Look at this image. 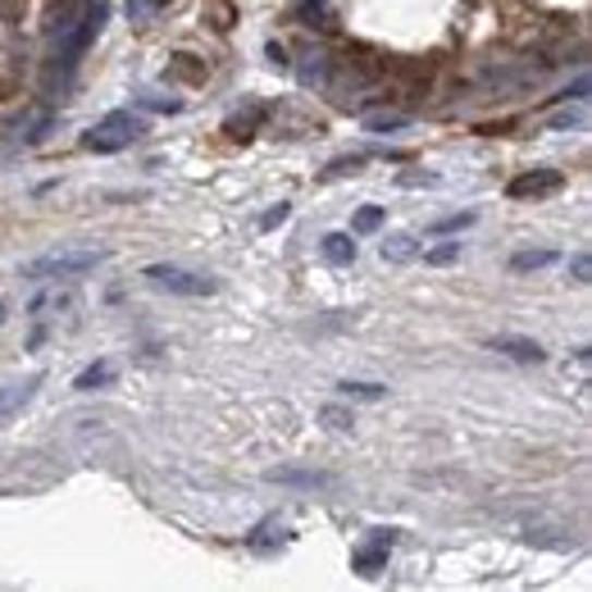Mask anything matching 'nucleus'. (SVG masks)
I'll return each mask as SVG.
<instances>
[{
    "label": "nucleus",
    "mask_w": 592,
    "mask_h": 592,
    "mask_svg": "<svg viewBox=\"0 0 592 592\" xmlns=\"http://www.w3.org/2000/svg\"><path fill=\"white\" fill-rule=\"evenodd\" d=\"M288 215H292V205H278V210H269V215L261 219V228H278V223L288 219Z\"/></svg>",
    "instance_id": "obj_20"
},
{
    "label": "nucleus",
    "mask_w": 592,
    "mask_h": 592,
    "mask_svg": "<svg viewBox=\"0 0 592 592\" xmlns=\"http://www.w3.org/2000/svg\"><path fill=\"white\" fill-rule=\"evenodd\" d=\"M0 319H5V305H0Z\"/></svg>",
    "instance_id": "obj_24"
},
{
    "label": "nucleus",
    "mask_w": 592,
    "mask_h": 592,
    "mask_svg": "<svg viewBox=\"0 0 592 592\" xmlns=\"http://www.w3.org/2000/svg\"><path fill=\"white\" fill-rule=\"evenodd\" d=\"M579 123V110H560L556 119H552V128H575Z\"/></svg>",
    "instance_id": "obj_21"
},
{
    "label": "nucleus",
    "mask_w": 592,
    "mask_h": 592,
    "mask_svg": "<svg viewBox=\"0 0 592 592\" xmlns=\"http://www.w3.org/2000/svg\"><path fill=\"white\" fill-rule=\"evenodd\" d=\"M474 223V215L466 210V215H447L443 223H437V233H460V228H470Z\"/></svg>",
    "instance_id": "obj_18"
},
{
    "label": "nucleus",
    "mask_w": 592,
    "mask_h": 592,
    "mask_svg": "<svg viewBox=\"0 0 592 592\" xmlns=\"http://www.w3.org/2000/svg\"><path fill=\"white\" fill-rule=\"evenodd\" d=\"M100 261H106V251H50L23 265V278H73V274L96 269Z\"/></svg>",
    "instance_id": "obj_2"
},
{
    "label": "nucleus",
    "mask_w": 592,
    "mask_h": 592,
    "mask_svg": "<svg viewBox=\"0 0 592 592\" xmlns=\"http://www.w3.org/2000/svg\"><path fill=\"white\" fill-rule=\"evenodd\" d=\"M96 28H100V14H92L83 0H64V5L56 10V23H50V37H56V60L69 69L87 50Z\"/></svg>",
    "instance_id": "obj_1"
},
{
    "label": "nucleus",
    "mask_w": 592,
    "mask_h": 592,
    "mask_svg": "<svg viewBox=\"0 0 592 592\" xmlns=\"http://www.w3.org/2000/svg\"><path fill=\"white\" fill-rule=\"evenodd\" d=\"M388 552H392V533H383V529H378V533L370 537V543L355 552V570H360V575H378V570H383V560H388Z\"/></svg>",
    "instance_id": "obj_6"
},
{
    "label": "nucleus",
    "mask_w": 592,
    "mask_h": 592,
    "mask_svg": "<svg viewBox=\"0 0 592 592\" xmlns=\"http://www.w3.org/2000/svg\"><path fill=\"white\" fill-rule=\"evenodd\" d=\"M383 223V210L378 205H365V210L355 215V223H351V233H374V228Z\"/></svg>",
    "instance_id": "obj_14"
},
{
    "label": "nucleus",
    "mask_w": 592,
    "mask_h": 592,
    "mask_svg": "<svg viewBox=\"0 0 592 592\" xmlns=\"http://www.w3.org/2000/svg\"><path fill=\"white\" fill-rule=\"evenodd\" d=\"M456 255H460V242H447V246H433V251L424 255V261H428V265H451Z\"/></svg>",
    "instance_id": "obj_17"
},
{
    "label": "nucleus",
    "mask_w": 592,
    "mask_h": 592,
    "mask_svg": "<svg viewBox=\"0 0 592 592\" xmlns=\"http://www.w3.org/2000/svg\"><path fill=\"white\" fill-rule=\"evenodd\" d=\"M269 479H274V483H305V487H315V483H328L324 474H305V470H274Z\"/></svg>",
    "instance_id": "obj_13"
},
{
    "label": "nucleus",
    "mask_w": 592,
    "mask_h": 592,
    "mask_svg": "<svg viewBox=\"0 0 592 592\" xmlns=\"http://www.w3.org/2000/svg\"><path fill=\"white\" fill-rule=\"evenodd\" d=\"M146 278L156 282L160 292H178V297H215V292H219L215 278L192 274V269H178V265H150Z\"/></svg>",
    "instance_id": "obj_4"
},
{
    "label": "nucleus",
    "mask_w": 592,
    "mask_h": 592,
    "mask_svg": "<svg viewBox=\"0 0 592 592\" xmlns=\"http://www.w3.org/2000/svg\"><path fill=\"white\" fill-rule=\"evenodd\" d=\"M410 255H415V238H406V233H397V238H388L383 242V261H410Z\"/></svg>",
    "instance_id": "obj_12"
},
{
    "label": "nucleus",
    "mask_w": 592,
    "mask_h": 592,
    "mask_svg": "<svg viewBox=\"0 0 592 592\" xmlns=\"http://www.w3.org/2000/svg\"><path fill=\"white\" fill-rule=\"evenodd\" d=\"M150 5H165V0H137V10H150Z\"/></svg>",
    "instance_id": "obj_23"
},
{
    "label": "nucleus",
    "mask_w": 592,
    "mask_h": 592,
    "mask_svg": "<svg viewBox=\"0 0 592 592\" xmlns=\"http://www.w3.org/2000/svg\"><path fill=\"white\" fill-rule=\"evenodd\" d=\"M342 397H360V401H378L383 383H342Z\"/></svg>",
    "instance_id": "obj_15"
},
{
    "label": "nucleus",
    "mask_w": 592,
    "mask_h": 592,
    "mask_svg": "<svg viewBox=\"0 0 592 592\" xmlns=\"http://www.w3.org/2000/svg\"><path fill=\"white\" fill-rule=\"evenodd\" d=\"M570 274H575V282H588V274H592V261H588V255H575Z\"/></svg>",
    "instance_id": "obj_19"
},
{
    "label": "nucleus",
    "mask_w": 592,
    "mask_h": 592,
    "mask_svg": "<svg viewBox=\"0 0 592 592\" xmlns=\"http://www.w3.org/2000/svg\"><path fill=\"white\" fill-rule=\"evenodd\" d=\"M560 169H529V173H520V178H510V196L515 201H529V196H552V192H560Z\"/></svg>",
    "instance_id": "obj_5"
},
{
    "label": "nucleus",
    "mask_w": 592,
    "mask_h": 592,
    "mask_svg": "<svg viewBox=\"0 0 592 592\" xmlns=\"http://www.w3.org/2000/svg\"><path fill=\"white\" fill-rule=\"evenodd\" d=\"M324 255H328L333 265H351V261H355V242H351L347 233H328V238H324Z\"/></svg>",
    "instance_id": "obj_9"
},
{
    "label": "nucleus",
    "mask_w": 592,
    "mask_h": 592,
    "mask_svg": "<svg viewBox=\"0 0 592 592\" xmlns=\"http://www.w3.org/2000/svg\"><path fill=\"white\" fill-rule=\"evenodd\" d=\"M493 351H502V355H510V360H524V365H537V360H547V351L537 347L533 338H493Z\"/></svg>",
    "instance_id": "obj_7"
},
{
    "label": "nucleus",
    "mask_w": 592,
    "mask_h": 592,
    "mask_svg": "<svg viewBox=\"0 0 592 592\" xmlns=\"http://www.w3.org/2000/svg\"><path fill=\"white\" fill-rule=\"evenodd\" d=\"M547 265H556V251H520V255H510V269H515V274L547 269Z\"/></svg>",
    "instance_id": "obj_10"
},
{
    "label": "nucleus",
    "mask_w": 592,
    "mask_h": 592,
    "mask_svg": "<svg viewBox=\"0 0 592 592\" xmlns=\"http://www.w3.org/2000/svg\"><path fill=\"white\" fill-rule=\"evenodd\" d=\"M137 137H142V119H133L128 110H114V114H106V119H100L92 133L83 137V146H87V150H100V156H110V150L133 146Z\"/></svg>",
    "instance_id": "obj_3"
},
{
    "label": "nucleus",
    "mask_w": 592,
    "mask_h": 592,
    "mask_svg": "<svg viewBox=\"0 0 592 592\" xmlns=\"http://www.w3.org/2000/svg\"><path fill=\"white\" fill-rule=\"evenodd\" d=\"M269 60H274V64H282V69H288V50H282L278 41H269Z\"/></svg>",
    "instance_id": "obj_22"
},
{
    "label": "nucleus",
    "mask_w": 592,
    "mask_h": 592,
    "mask_svg": "<svg viewBox=\"0 0 592 592\" xmlns=\"http://www.w3.org/2000/svg\"><path fill=\"white\" fill-rule=\"evenodd\" d=\"M406 119L401 114H365V128L370 133H392V128H401Z\"/></svg>",
    "instance_id": "obj_16"
},
{
    "label": "nucleus",
    "mask_w": 592,
    "mask_h": 592,
    "mask_svg": "<svg viewBox=\"0 0 592 592\" xmlns=\"http://www.w3.org/2000/svg\"><path fill=\"white\" fill-rule=\"evenodd\" d=\"M110 378H114V365H106V360H100V365H87L78 378H73V388H78V392H96L100 383H110Z\"/></svg>",
    "instance_id": "obj_11"
},
{
    "label": "nucleus",
    "mask_w": 592,
    "mask_h": 592,
    "mask_svg": "<svg viewBox=\"0 0 592 592\" xmlns=\"http://www.w3.org/2000/svg\"><path fill=\"white\" fill-rule=\"evenodd\" d=\"M37 383L41 378H28V383H10V388H0V420H10V415H19L23 406L33 401V392H37Z\"/></svg>",
    "instance_id": "obj_8"
}]
</instances>
